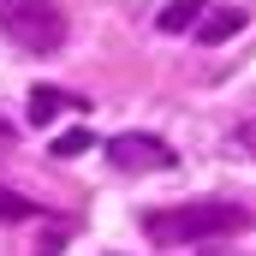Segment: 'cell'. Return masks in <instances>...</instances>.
I'll list each match as a JSON object with an SVG mask.
<instances>
[{
  "mask_svg": "<svg viewBox=\"0 0 256 256\" xmlns=\"http://www.w3.org/2000/svg\"><path fill=\"white\" fill-rule=\"evenodd\" d=\"M244 226H250V208L244 202H220V196L173 202V208H149L143 214V232L155 244H208V238H232Z\"/></svg>",
  "mask_w": 256,
  "mask_h": 256,
  "instance_id": "6da1fadb",
  "label": "cell"
},
{
  "mask_svg": "<svg viewBox=\"0 0 256 256\" xmlns=\"http://www.w3.org/2000/svg\"><path fill=\"white\" fill-rule=\"evenodd\" d=\"M0 30H6V42L24 48V54H60L66 48V12L54 0H6Z\"/></svg>",
  "mask_w": 256,
  "mask_h": 256,
  "instance_id": "7a4b0ae2",
  "label": "cell"
},
{
  "mask_svg": "<svg viewBox=\"0 0 256 256\" xmlns=\"http://www.w3.org/2000/svg\"><path fill=\"white\" fill-rule=\"evenodd\" d=\"M108 161H114L120 173H161V167H173L179 155H173V143L155 137V131H120V137H108Z\"/></svg>",
  "mask_w": 256,
  "mask_h": 256,
  "instance_id": "3957f363",
  "label": "cell"
},
{
  "mask_svg": "<svg viewBox=\"0 0 256 256\" xmlns=\"http://www.w3.org/2000/svg\"><path fill=\"white\" fill-rule=\"evenodd\" d=\"M244 24H250V18H244V6H202V18H196V30H191V36L214 48V42H226V36H238Z\"/></svg>",
  "mask_w": 256,
  "mask_h": 256,
  "instance_id": "277c9868",
  "label": "cell"
},
{
  "mask_svg": "<svg viewBox=\"0 0 256 256\" xmlns=\"http://www.w3.org/2000/svg\"><path fill=\"white\" fill-rule=\"evenodd\" d=\"M60 108H84V96H72V90H54V84H36V90H30V126H48Z\"/></svg>",
  "mask_w": 256,
  "mask_h": 256,
  "instance_id": "5b68a950",
  "label": "cell"
},
{
  "mask_svg": "<svg viewBox=\"0 0 256 256\" xmlns=\"http://www.w3.org/2000/svg\"><path fill=\"white\" fill-rule=\"evenodd\" d=\"M196 18H202V0H173V6H161V12H155V24H161L167 36L196 30Z\"/></svg>",
  "mask_w": 256,
  "mask_h": 256,
  "instance_id": "8992f818",
  "label": "cell"
},
{
  "mask_svg": "<svg viewBox=\"0 0 256 256\" xmlns=\"http://www.w3.org/2000/svg\"><path fill=\"white\" fill-rule=\"evenodd\" d=\"M90 143H96L90 131H84V126H72L66 137H54V143H48V155H54V161H72V155H84Z\"/></svg>",
  "mask_w": 256,
  "mask_h": 256,
  "instance_id": "52a82bcc",
  "label": "cell"
},
{
  "mask_svg": "<svg viewBox=\"0 0 256 256\" xmlns=\"http://www.w3.org/2000/svg\"><path fill=\"white\" fill-rule=\"evenodd\" d=\"M30 214H42V208H36L30 196H18V191L0 185V220H30Z\"/></svg>",
  "mask_w": 256,
  "mask_h": 256,
  "instance_id": "ba28073f",
  "label": "cell"
},
{
  "mask_svg": "<svg viewBox=\"0 0 256 256\" xmlns=\"http://www.w3.org/2000/svg\"><path fill=\"white\" fill-rule=\"evenodd\" d=\"M238 143H244V149L256 155V120H244V126H238Z\"/></svg>",
  "mask_w": 256,
  "mask_h": 256,
  "instance_id": "9c48e42d",
  "label": "cell"
}]
</instances>
